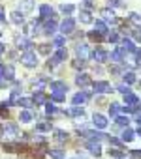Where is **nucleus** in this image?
<instances>
[{
    "instance_id": "b1692460",
    "label": "nucleus",
    "mask_w": 141,
    "mask_h": 159,
    "mask_svg": "<svg viewBox=\"0 0 141 159\" xmlns=\"http://www.w3.org/2000/svg\"><path fill=\"white\" fill-rule=\"evenodd\" d=\"M47 84H49V79L43 77V75L38 77V79H34V92H36V90H43Z\"/></svg>"
},
{
    "instance_id": "2eb2a0df",
    "label": "nucleus",
    "mask_w": 141,
    "mask_h": 159,
    "mask_svg": "<svg viewBox=\"0 0 141 159\" xmlns=\"http://www.w3.org/2000/svg\"><path fill=\"white\" fill-rule=\"evenodd\" d=\"M68 139H70V135H68L64 129H53V140H55V142H58V144H64Z\"/></svg>"
},
{
    "instance_id": "e2e57ef3",
    "label": "nucleus",
    "mask_w": 141,
    "mask_h": 159,
    "mask_svg": "<svg viewBox=\"0 0 141 159\" xmlns=\"http://www.w3.org/2000/svg\"><path fill=\"white\" fill-rule=\"evenodd\" d=\"M0 36H2V32H0Z\"/></svg>"
},
{
    "instance_id": "37998d69",
    "label": "nucleus",
    "mask_w": 141,
    "mask_h": 159,
    "mask_svg": "<svg viewBox=\"0 0 141 159\" xmlns=\"http://www.w3.org/2000/svg\"><path fill=\"white\" fill-rule=\"evenodd\" d=\"M117 90H119L122 96H126V94H130V92H132V86H130V84H126V83H122V84H119V86H117Z\"/></svg>"
},
{
    "instance_id": "f257e3e1",
    "label": "nucleus",
    "mask_w": 141,
    "mask_h": 159,
    "mask_svg": "<svg viewBox=\"0 0 141 159\" xmlns=\"http://www.w3.org/2000/svg\"><path fill=\"white\" fill-rule=\"evenodd\" d=\"M2 135H4L8 140H17V139L21 137V131H19L17 124H13V122H6V124H4V129H2Z\"/></svg>"
},
{
    "instance_id": "2f4dec72",
    "label": "nucleus",
    "mask_w": 141,
    "mask_h": 159,
    "mask_svg": "<svg viewBox=\"0 0 141 159\" xmlns=\"http://www.w3.org/2000/svg\"><path fill=\"white\" fill-rule=\"evenodd\" d=\"M10 19H12V23H15V25H23V23H25V13L12 11V13H10Z\"/></svg>"
},
{
    "instance_id": "4be33fe9",
    "label": "nucleus",
    "mask_w": 141,
    "mask_h": 159,
    "mask_svg": "<svg viewBox=\"0 0 141 159\" xmlns=\"http://www.w3.org/2000/svg\"><path fill=\"white\" fill-rule=\"evenodd\" d=\"M34 131L36 133H49V131H53V125H51V122H38Z\"/></svg>"
},
{
    "instance_id": "c756f323",
    "label": "nucleus",
    "mask_w": 141,
    "mask_h": 159,
    "mask_svg": "<svg viewBox=\"0 0 141 159\" xmlns=\"http://www.w3.org/2000/svg\"><path fill=\"white\" fill-rule=\"evenodd\" d=\"M79 21H81L83 25L92 23V13H90L89 10H81V11H79Z\"/></svg>"
},
{
    "instance_id": "a19ab883",
    "label": "nucleus",
    "mask_w": 141,
    "mask_h": 159,
    "mask_svg": "<svg viewBox=\"0 0 141 159\" xmlns=\"http://www.w3.org/2000/svg\"><path fill=\"white\" fill-rule=\"evenodd\" d=\"M94 30H98V32H102V34H107L109 30H107V25L104 23V21H96L94 23Z\"/></svg>"
},
{
    "instance_id": "412c9836",
    "label": "nucleus",
    "mask_w": 141,
    "mask_h": 159,
    "mask_svg": "<svg viewBox=\"0 0 141 159\" xmlns=\"http://www.w3.org/2000/svg\"><path fill=\"white\" fill-rule=\"evenodd\" d=\"M53 60H55V62H58V64H62V62H66V60H68V51H66L64 47H60V49H56V52L53 54Z\"/></svg>"
},
{
    "instance_id": "72a5a7b5",
    "label": "nucleus",
    "mask_w": 141,
    "mask_h": 159,
    "mask_svg": "<svg viewBox=\"0 0 141 159\" xmlns=\"http://www.w3.org/2000/svg\"><path fill=\"white\" fill-rule=\"evenodd\" d=\"M107 142H109V146H111V148H120V150H124V148H126V146H124V140H122V139H117V137H109V140H107Z\"/></svg>"
},
{
    "instance_id": "c9c22d12",
    "label": "nucleus",
    "mask_w": 141,
    "mask_h": 159,
    "mask_svg": "<svg viewBox=\"0 0 141 159\" xmlns=\"http://www.w3.org/2000/svg\"><path fill=\"white\" fill-rule=\"evenodd\" d=\"M17 105H21L23 109H32V107H34V99H32V98H23V96H21Z\"/></svg>"
},
{
    "instance_id": "e433bc0d",
    "label": "nucleus",
    "mask_w": 141,
    "mask_h": 159,
    "mask_svg": "<svg viewBox=\"0 0 141 159\" xmlns=\"http://www.w3.org/2000/svg\"><path fill=\"white\" fill-rule=\"evenodd\" d=\"M72 66H74L75 71H83V69L87 67V60H83V58H75V60L72 62Z\"/></svg>"
},
{
    "instance_id": "cd10ccee",
    "label": "nucleus",
    "mask_w": 141,
    "mask_h": 159,
    "mask_svg": "<svg viewBox=\"0 0 141 159\" xmlns=\"http://www.w3.org/2000/svg\"><path fill=\"white\" fill-rule=\"evenodd\" d=\"M119 114H122V105H119V103H115V101H113V103L109 105V116L115 120Z\"/></svg>"
},
{
    "instance_id": "f8f14e48",
    "label": "nucleus",
    "mask_w": 141,
    "mask_h": 159,
    "mask_svg": "<svg viewBox=\"0 0 141 159\" xmlns=\"http://www.w3.org/2000/svg\"><path fill=\"white\" fill-rule=\"evenodd\" d=\"M32 99H34V105H36V107L45 105V103L49 101V98L45 96V92H43V90H36V92L32 94Z\"/></svg>"
},
{
    "instance_id": "ddd939ff",
    "label": "nucleus",
    "mask_w": 141,
    "mask_h": 159,
    "mask_svg": "<svg viewBox=\"0 0 141 159\" xmlns=\"http://www.w3.org/2000/svg\"><path fill=\"white\" fill-rule=\"evenodd\" d=\"M49 86H51V92H64V94H68V90H70V86L66 83H62V81H51Z\"/></svg>"
},
{
    "instance_id": "680f3d73",
    "label": "nucleus",
    "mask_w": 141,
    "mask_h": 159,
    "mask_svg": "<svg viewBox=\"0 0 141 159\" xmlns=\"http://www.w3.org/2000/svg\"><path fill=\"white\" fill-rule=\"evenodd\" d=\"M139 86H141V81H139Z\"/></svg>"
},
{
    "instance_id": "6ab92c4d",
    "label": "nucleus",
    "mask_w": 141,
    "mask_h": 159,
    "mask_svg": "<svg viewBox=\"0 0 141 159\" xmlns=\"http://www.w3.org/2000/svg\"><path fill=\"white\" fill-rule=\"evenodd\" d=\"M139 101H141V99H139L135 94H132V92L124 96V105H128V107H137V109H139Z\"/></svg>"
},
{
    "instance_id": "f03ea898",
    "label": "nucleus",
    "mask_w": 141,
    "mask_h": 159,
    "mask_svg": "<svg viewBox=\"0 0 141 159\" xmlns=\"http://www.w3.org/2000/svg\"><path fill=\"white\" fill-rule=\"evenodd\" d=\"M19 60H21V64H23L25 67H28V69H32V67L38 66V56H36L34 51H23V54L19 56Z\"/></svg>"
},
{
    "instance_id": "20e7f679",
    "label": "nucleus",
    "mask_w": 141,
    "mask_h": 159,
    "mask_svg": "<svg viewBox=\"0 0 141 159\" xmlns=\"http://www.w3.org/2000/svg\"><path fill=\"white\" fill-rule=\"evenodd\" d=\"M90 58H92L96 64H104V62H107V60H109V52H107L105 49L98 47V49L90 51Z\"/></svg>"
},
{
    "instance_id": "dca6fc26",
    "label": "nucleus",
    "mask_w": 141,
    "mask_h": 159,
    "mask_svg": "<svg viewBox=\"0 0 141 159\" xmlns=\"http://www.w3.org/2000/svg\"><path fill=\"white\" fill-rule=\"evenodd\" d=\"M34 6H36V2L34 0H21L19 2V10L27 15V13H32L34 11Z\"/></svg>"
},
{
    "instance_id": "473e14b6",
    "label": "nucleus",
    "mask_w": 141,
    "mask_h": 159,
    "mask_svg": "<svg viewBox=\"0 0 141 159\" xmlns=\"http://www.w3.org/2000/svg\"><path fill=\"white\" fill-rule=\"evenodd\" d=\"M53 103H64L66 101V94L64 92H51V98H49Z\"/></svg>"
},
{
    "instance_id": "de8ad7c7",
    "label": "nucleus",
    "mask_w": 141,
    "mask_h": 159,
    "mask_svg": "<svg viewBox=\"0 0 141 159\" xmlns=\"http://www.w3.org/2000/svg\"><path fill=\"white\" fill-rule=\"evenodd\" d=\"M102 15H104L107 21H117V19H115V13H113V10H102Z\"/></svg>"
},
{
    "instance_id": "09e8293b",
    "label": "nucleus",
    "mask_w": 141,
    "mask_h": 159,
    "mask_svg": "<svg viewBox=\"0 0 141 159\" xmlns=\"http://www.w3.org/2000/svg\"><path fill=\"white\" fill-rule=\"evenodd\" d=\"M130 157L132 159H141V150H132L130 152Z\"/></svg>"
},
{
    "instance_id": "6e6552de",
    "label": "nucleus",
    "mask_w": 141,
    "mask_h": 159,
    "mask_svg": "<svg viewBox=\"0 0 141 159\" xmlns=\"http://www.w3.org/2000/svg\"><path fill=\"white\" fill-rule=\"evenodd\" d=\"M55 32H56V17L53 15V17L45 19V23H43V34H47V36H53Z\"/></svg>"
},
{
    "instance_id": "3c124183",
    "label": "nucleus",
    "mask_w": 141,
    "mask_h": 159,
    "mask_svg": "<svg viewBox=\"0 0 141 159\" xmlns=\"http://www.w3.org/2000/svg\"><path fill=\"white\" fill-rule=\"evenodd\" d=\"M107 4H109L111 8H115V6H124V4L120 2V0H107Z\"/></svg>"
},
{
    "instance_id": "5701e85b",
    "label": "nucleus",
    "mask_w": 141,
    "mask_h": 159,
    "mask_svg": "<svg viewBox=\"0 0 141 159\" xmlns=\"http://www.w3.org/2000/svg\"><path fill=\"white\" fill-rule=\"evenodd\" d=\"M134 137H135V133H134V129L128 125V127H122V133H120V139L124 140V142H132L134 140Z\"/></svg>"
},
{
    "instance_id": "4c0bfd02",
    "label": "nucleus",
    "mask_w": 141,
    "mask_h": 159,
    "mask_svg": "<svg viewBox=\"0 0 141 159\" xmlns=\"http://www.w3.org/2000/svg\"><path fill=\"white\" fill-rule=\"evenodd\" d=\"M4 79H6V81H13V79H15V69H13V66H6V67H4Z\"/></svg>"
},
{
    "instance_id": "7c9ffc66",
    "label": "nucleus",
    "mask_w": 141,
    "mask_h": 159,
    "mask_svg": "<svg viewBox=\"0 0 141 159\" xmlns=\"http://www.w3.org/2000/svg\"><path fill=\"white\" fill-rule=\"evenodd\" d=\"M109 157H113V159H124L126 157V153H124V150H120V148H109Z\"/></svg>"
},
{
    "instance_id": "f3484780",
    "label": "nucleus",
    "mask_w": 141,
    "mask_h": 159,
    "mask_svg": "<svg viewBox=\"0 0 141 159\" xmlns=\"http://www.w3.org/2000/svg\"><path fill=\"white\" fill-rule=\"evenodd\" d=\"M34 120V112L30 111V109H23L21 112H19V122L21 124H30Z\"/></svg>"
},
{
    "instance_id": "052dcab7",
    "label": "nucleus",
    "mask_w": 141,
    "mask_h": 159,
    "mask_svg": "<svg viewBox=\"0 0 141 159\" xmlns=\"http://www.w3.org/2000/svg\"><path fill=\"white\" fill-rule=\"evenodd\" d=\"M70 159H77V157H70Z\"/></svg>"
},
{
    "instance_id": "7ed1b4c3",
    "label": "nucleus",
    "mask_w": 141,
    "mask_h": 159,
    "mask_svg": "<svg viewBox=\"0 0 141 159\" xmlns=\"http://www.w3.org/2000/svg\"><path fill=\"white\" fill-rule=\"evenodd\" d=\"M75 86H79L81 90L92 86V77H90L89 73H77V75H75Z\"/></svg>"
},
{
    "instance_id": "864d4df0",
    "label": "nucleus",
    "mask_w": 141,
    "mask_h": 159,
    "mask_svg": "<svg viewBox=\"0 0 141 159\" xmlns=\"http://www.w3.org/2000/svg\"><path fill=\"white\" fill-rule=\"evenodd\" d=\"M6 86H8V81L4 77H0V88H6Z\"/></svg>"
},
{
    "instance_id": "6e6d98bb",
    "label": "nucleus",
    "mask_w": 141,
    "mask_h": 159,
    "mask_svg": "<svg viewBox=\"0 0 141 159\" xmlns=\"http://www.w3.org/2000/svg\"><path fill=\"white\" fill-rule=\"evenodd\" d=\"M4 67H6V66H2V64H0V77H4Z\"/></svg>"
},
{
    "instance_id": "9d476101",
    "label": "nucleus",
    "mask_w": 141,
    "mask_h": 159,
    "mask_svg": "<svg viewBox=\"0 0 141 159\" xmlns=\"http://www.w3.org/2000/svg\"><path fill=\"white\" fill-rule=\"evenodd\" d=\"M85 148H87L94 157H100V155H102V146H100V142H96V140H87V142H85Z\"/></svg>"
},
{
    "instance_id": "f704fd0d",
    "label": "nucleus",
    "mask_w": 141,
    "mask_h": 159,
    "mask_svg": "<svg viewBox=\"0 0 141 159\" xmlns=\"http://www.w3.org/2000/svg\"><path fill=\"white\" fill-rule=\"evenodd\" d=\"M128 21L135 26V28H141V15L139 13H135V11H132L130 15H128Z\"/></svg>"
},
{
    "instance_id": "603ef678",
    "label": "nucleus",
    "mask_w": 141,
    "mask_h": 159,
    "mask_svg": "<svg viewBox=\"0 0 141 159\" xmlns=\"http://www.w3.org/2000/svg\"><path fill=\"white\" fill-rule=\"evenodd\" d=\"M6 21V13H4V8L0 6V23H4Z\"/></svg>"
},
{
    "instance_id": "8fccbe9b",
    "label": "nucleus",
    "mask_w": 141,
    "mask_h": 159,
    "mask_svg": "<svg viewBox=\"0 0 141 159\" xmlns=\"http://www.w3.org/2000/svg\"><path fill=\"white\" fill-rule=\"evenodd\" d=\"M134 60H135L137 64H141V49H135V52H134Z\"/></svg>"
},
{
    "instance_id": "0eeeda50",
    "label": "nucleus",
    "mask_w": 141,
    "mask_h": 159,
    "mask_svg": "<svg viewBox=\"0 0 141 159\" xmlns=\"http://www.w3.org/2000/svg\"><path fill=\"white\" fill-rule=\"evenodd\" d=\"M75 54H77V58L87 60V58H90V47H89L85 41H81V43L75 45Z\"/></svg>"
},
{
    "instance_id": "393cba45",
    "label": "nucleus",
    "mask_w": 141,
    "mask_h": 159,
    "mask_svg": "<svg viewBox=\"0 0 141 159\" xmlns=\"http://www.w3.org/2000/svg\"><path fill=\"white\" fill-rule=\"evenodd\" d=\"M17 47L21 51H32V41L28 38H17Z\"/></svg>"
},
{
    "instance_id": "79ce46f5",
    "label": "nucleus",
    "mask_w": 141,
    "mask_h": 159,
    "mask_svg": "<svg viewBox=\"0 0 141 159\" xmlns=\"http://www.w3.org/2000/svg\"><path fill=\"white\" fill-rule=\"evenodd\" d=\"M89 38H90L92 41L100 43V41L104 39V34H102V32H98V30H92V32H89Z\"/></svg>"
},
{
    "instance_id": "13d9d810",
    "label": "nucleus",
    "mask_w": 141,
    "mask_h": 159,
    "mask_svg": "<svg viewBox=\"0 0 141 159\" xmlns=\"http://www.w3.org/2000/svg\"><path fill=\"white\" fill-rule=\"evenodd\" d=\"M135 135H139V137H141V125H137V129H135Z\"/></svg>"
},
{
    "instance_id": "49530a36",
    "label": "nucleus",
    "mask_w": 141,
    "mask_h": 159,
    "mask_svg": "<svg viewBox=\"0 0 141 159\" xmlns=\"http://www.w3.org/2000/svg\"><path fill=\"white\" fill-rule=\"evenodd\" d=\"M107 41H109V43H119V41H120L119 32H109V34H107Z\"/></svg>"
},
{
    "instance_id": "c85d7f7f",
    "label": "nucleus",
    "mask_w": 141,
    "mask_h": 159,
    "mask_svg": "<svg viewBox=\"0 0 141 159\" xmlns=\"http://www.w3.org/2000/svg\"><path fill=\"white\" fill-rule=\"evenodd\" d=\"M122 41V47H124V51L128 52V54H134L135 52V45H134V41L130 39V38H124V39H120Z\"/></svg>"
},
{
    "instance_id": "c03bdc74",
    "label": "nucleus",
    "mask_w": 141,
    "mask_h": 159,
    "mask_svg": "<svg viewBox=\"0 0 141 159\" xmlns=\"http://www.w3.org/2000/svg\"><path fill=\"white\" fill-rule=\"evenodd\" d=\"M64 43H66V38H62V36H56V38L53 39V47H56V49L64 47Z\"/></svg>"
},
{
    "instance_id": "a878e982",
    "label": "nucleus",
    "mask_w": 141,
    "mask_h": 159,
    "mask_svg": "<svg viewBox=\"0 0 141 159\" xmlns=\"http://www.w3.org/2000/svg\"><path fill=\"white\" fill-rule=\"evenodd\" d=\"M115 125H117V127H128V125H130V116H126L124 112L119 114V116L115 118Z\"/></svg>"
},
{
    "instance_id": "bb28decb",
    "label": "nucleus",
    "mask_w": 141,
    "mask_h": 159,
    "mask_svg": "<svg viewBox=\"0 0 141 159\" xmlns=\"http://www.w3.org/2000/svg\"><path fill=\"white\" fill-rule=\"evenodd\" d=\"M47 155L53 157V159H66V152H64L62 148H51V150L47 152Z\"/></svg>"
},
{
    "instance_id": "5fc2aeb1",
    "label": "nucleus",
    "mask_w": 141,
    "mask_h": 159,
    "mask_svg": "<svg viewBox=\"0 0 141 159\" xmlns=\"http://www.w3.org/2000/svg\"><path fill=\"white\" fill-rule=\"evenodd\" d=\"M4 51H6V45H4L2 41H0V54H4Z\"/></svg>"
},
{
    "instance_id": "a18cd8bd",
    "label": "nucleus",
    "mask_w": 141,
    "mask_h": 159,
    "mask_svg": "<svg viewBox=\"0 0 141 159\" xmlns=\"http://www.w3.org/2000/svg\"><path fill=\"white\" fill-rule=\"evenodd\" d=\"M10 114V107L6 103H0V118H8Z\"/></svg>"
},
{
    "instance_id": "423d86ee",
    "label": "nucleus",
    "mask_w": 141,
    "mask_h": 159,
    "mask_svg": "<svg viewBox=\"0 0 141 159\" xmlns=\"http://www.w3.org/2000/svg\"><path fill=\"white\" fill-rule=\"evenodd\" d=\"M107 124H109V120H107L104 114H100V112H94V114H92V125H94L96 129H102V131H104V129L107 127Z\"/></svg>"
},
{
    "instance_id": "a211bd4d",
    "label": "nucleus",
    "mask_w": 141,
    "mask_h": 159,
    "mask_svg": "<svg viewBox=\"0 0 141 159\" xmlns=\"http://www.w3.org/2000/svg\"><path fill=\"white\" fill-rule=\"evenodd\" d=\"M122 81L126 83V84H135L137 83V77H135V73H134V69H126L124 73H122Z\"/></svg>"
},
{
    "instance_id": "4d7b16f0",
    "label": "nucleus",
    "mask_w": 141,
    "mask_h": 159,
    "mask_svg": "<svg viewBox=\"0 0 141 159\" xmlns=\"http://www.w3.org/2000/svg\"><path fill=\"white\" fill-rule=\"evenodd\" d=\"M135 122H137V125H141V114H137V116H135Z\"/></svg>"
},
{
    "instance_id": "9b49d317",
    "label": "nucleus",
    "mask_w": 141,
    "mask_h": 159,
    "mask_svg": "<svg viewBox=\"0 0 141 159\" xmlns=\"http://www.w3.org/2000/svg\"><path fill=\"white\" fill-rule=\"evenodd\" d=\"M66 116H70V118H85V109L81 107V105H74L72 109H68L66 111Z\"/></svg>"
},
{
    "instance_id": "1a4fd4ad",
    "label": "nucleus",
    "mask_w": 141,
    "mask_h": 159,
    "mask_svg": "<svg viewBox=\"0 0 141 159\" xmlns=\"http://www.w3.org/2000/svg\"><path fill=\"white\" fill-rule=\"evenodd\" d=\"M75 30V23L72 17H64V21L60 23V32L62 34H72Z\"/></svg>"
},
{
    "instance_id": "ea45409f",
    "label": "nucleus",
    "mask_w": 141,
    "mask_h": 159,
    "mask_svg": "<svg viewBox=\"0 0 141 159\" xmlns=\"http://www.w3.org/2000/svg\"><path fill=\"white\" fill-rule=\"evenodd\" d=\"M74 10H75V8H74V4H64V6H60V11L64 13V17H70Z\"/></svg>"
},
{
    "instance_id": "4468645a",
    "label": "nucleus",
    "mask_w": 141,
    "mask_h": 159,
    "mask_svg": "<svg viewBox=\"0 0 141 159\" xmlns=\"http://www.w3.org/2000/svg\"><path fill=\"white\" fill-rule=\"evenodd\" d=\"M89 99H90V98H89V94H87L85 90H81V92H77V94H74L72 103H74V105H85Z\"/></svg>"
},
{
    "instance_id": "bf43d9fd",
    "label": "nucleus",
    "mask_w": 141,
    "mask_h": 159,
    "mask_svg": "<svg viewBox=\"0 0 141 159\" xmlns=\"http://www.w3.org/2000/svg\"><path fill=\"white\" fill-rule=\"evenodd\" d=\"M2 129H4V124H0V135H2Z\"/></svg>"
},
{
    "instance_id": "39448f33",
    "label": "nucleus",
    "mask_w": 141,
    "mask_h": 159,
    "mask_svg": "<svg viewBox=\"0 0 141 159\" xmlns=\"http://www.w3.org/2000/svg\"><path fill=\"white\" fill-rule=\"evenodd\" d=\"M92 92L94 94H111L113 88L107 81H96V83H92Z\"/></svg>"
},
{
    "instance_id": "58836bf2",
    "label": "nucleus",
    "mask_w": 141,
    "mask_h": 159,
    "mask_svg": "<svg viewBox=\"0 0 141 159\" xmlns=\"http://www.w3.org/2000/svg\"><path fill=\"white\" fill-rule=\"evenodd\" d=\"M38 52H40L41 56H49V52H51V43H41V45H38Z\"/></svg>"
},
{
    "instance_id": "aec40b11",
    "label": "nucleus",
    "mask_w": 141,
    "mask_h": 159,
    "mask_svg": "<svg viewBox=\"0 0 141 159\" xmlns=\"http://www.w3.org/2000/svg\"><path fill=\"white\" fill-rule=\"evenodd\" d=\"M40 15H41V19H49V17H53V15H55L53 6H49V4H41V6H40Z\"/></svg>"
}]
</instances>
